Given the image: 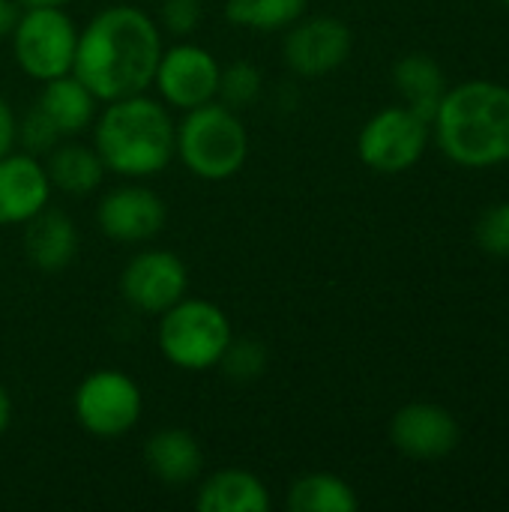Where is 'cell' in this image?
I'll return each instance as SVG.
<instances>
[{
    "mask_svg": "<svg viewBox=\"0 0 509 512\" xmlns=\"http://www.w3.org/2000/svg\"><path fill=\"white\" fill-rule=\"evenodd\" d=\"M15 126H18V117L9 108V102L0 96V156L15 150Z\"/></svg>",
    "mask_w": 509,
    "mask_h": 512,
    "instance_id": "28",
    "label": "cell"
},
{
    "mask_svg": "<svg viewBox=\"0 0 509 512\" xmlns=\"http://www.w3.org/2000/svg\"><path fill=\"white\" fill-rule=\"evenodd\" d=\"M201 0H165L162 3V27L171 36H189L201 24Z\"/></svg>",
    "mask_w": 509,
    "mask_h": 512,
    "instance_id": "27",
    "label": "cell"
},
{
    "mask_svg": "<svg viewBox=\"0 0 509 512\" xmlns=\"http://www.w3.org/2000/svg\"><path fill=\"white\" fill-rule=\"evenodd\" d=\"M189 291V270L186 264L168 249H144L120 273V294L123 300L144 312L162 315Z\"/></svg>",
    "mask_w": 509,
    "mask_h": 512,
    "instance_id": "10",
    "label": "cell"
},
{
    "mask_svg": "<svg viewBox=\"0 0 509 512\" xmlns=\"http://www.w3.org/2000/svg\"><path fill=\"white\" fill-rule=\"evenodd\" d=\"M177 126L165 102L144 93L105 102L93 120V147L105 171L117 177H153L174 159Z\"/></svg>",
    "mask_w": 509,
    "mask_h": 512,
    "instance_id": "2",
    "label": "cell"
},
{
    "mask_svg": "<svg viewBox=\"0 0 509 512\" xmlns=\"http://www.w3.org/2000/svg\"><path fill=\"white\" fill-rule=\"evenodd\" d=\"M24 9H33V6H63V3H69V0H18Z\"/></svg>",
    "mask_w": 509,
    "mask_h": 512,
    "instance_id": "31",
    "label": "cell"
},
{
    "mask_svg": "<svg viewBox=\"0 0 509 512\" xmlns=\"http://www.w3.org/2000/svg\"><path fill=\"white\" fill-rule=\"evenodd\" d=\"M48 180L51 186H57L66 195H90L93 189H99L102 177H105V165L96 153V147L87 144H57L48 153L45 162Z\"/></svg>",
    "mask_w": 509,
    "mask_h": 512,
    "instance_id": "20",
    "label": "cell"
},
{
    "mask_svg": "<svg viewBox=\"0 0 509 512\" xmlns=\"http://www.w3.org/2000/svg\"><path fill=\"white\" fill-rule=\"evenodd\" d=\"M9 423H12V402H9V393L0 387V435L9 429Z\"/></svg>",
    "mask_w": 509,
    "mask_h": 512,
    "instance_id": "30",
    "label": "cell"
},
{
    "mask_svg": "<svg viewBox=\"0 0 509 512\" xmlns=\"http://www.w3.org/2000/svg\"><path fill=\"white\" fill-rule=\"evenodd\" d=\"M306 6L309 0H228L225 18L255 33H276L300 21Z\"/></svg>",
    "mask_w": 509,
    "mask_h": 512,
    "instance_id": "22",
    "label": "cell"
},
{
    "mask_svg": "<svg viewBox=\"0 0 509 512\" xmlns=\"http://www.w3.org/2000/svg\"><path fill=\"white\" fill-rule=\"evenodd\" d=\"M219 75L222 66L213 57V51L195 42H177L171 48H162L153 84L159 87L165 105L189 111L216 99Z\"/></svg>",
    "mask_w": 509,
    "mask_h": 512,
    "instance_id": "9",
    "label": "cell"
},
{
    "mask_svg": "<svg viewBox=\"0 0 509 512\" xmlns=\"http://www.w3.org/2000/svg\"><path fill=\"white\" fill-rule=\"evenodd\" d=\"M504 3H507V6H509V0H504Z\"/></svg>",
    "mask_w": 509,
    "mask_h": 512,
    "instance_id": "32",
    "label": "cell"
},
{
    "mask_svg": "<svg viewBox=\"0 0 509 512\" xmlns=\"http://www.w3.org/2000/svg\"><path fill=\"white\" fill-rule=\"evenodd\" d=\"M12 54L24 75L36 81H51L72 72L78 27L60 6L21 9L12 30Z\"/></svg>",
    "mask_w": 509,
    "mask_h": 512,
    "instance_id": "6",
    "label": "cell"
},
{
    "mask_svg": "<svg viewBox=\"0 0 509 512\" xmlns=\"http://www.w3.org/2000/svg\"><path fill=\"white\" fill-rule=\"evenodd\" d=\"M459 423L456 417L432 402H414L393 414L390 441L411 459H444L459 447Z\"/></svg>",
    "mask_w": 509,
    "mask_h": 512,
    "instance_id": "13",
    "label": "cell"
},
{
    "mask_svg": "<svg viewBox=\"0 0 509 512\" xmlns=\"http://www.w3.org/2000/svg\"><path fill=\"white\" fill-rule=\"evenodd\" d=\"M21 3L18 0H0V39H9L18 18H21Z\"/></svg>",
    "mask_w": 509,
    "mask_h": 512,
    "instance_id": "29",
    "label": "cell"
},
{
    "mask_svg": "<svg viewBox=\"0 0 509 512\" xmlns=\"http://www.w3.org/2000/svg\"><path fill=\"white\" fill-rule=\"evenodd\" d=\"M291 512H354L360 507L354 489L336 474H306L288 492Z\"/></svg>",
    "mask_w": 509,
    "mask_h": 512,
    "instance_id": "21",
    "label": "cell"
},
{
    "mask_svg": "<svg viewBox=\"0 0 509 512\" xmlns=\"http://www.w3.org/2000/svg\"><path fill=\"white\" fill-rule=\"evenodd\" d=\"M72 411L84 432L96 438H120L138 426L144 396L129 375L117 369H99L78 384Z\"/></svg>",
    "mask_w": 509,
    "mask_h": 512,
    "instance_id": "7",
    "label": "cell"
},
{
    "mask_svg": "<svg viewBox=\"0 0 509 512\" xmlns=\"http://www.w3.org/2000/svg\"><path fill=\"white\" fill-rule=\"evenodd\" d=\"M96 96L90 93V87L84 81H78L72 72L42 81V93L36 99L39 111L57 126V132L66 135H78L84 129L93 126L96 120Z\"/></svg>",
    "mask_w": 509,
    "mask_h": 512,
    "instance_id": "17",
    "label": "cell"
},
{
    "mask_svg": "<svg viewBox=\"0 0 509 512\" xmlns=\"http://www.w3.org/2000/svg\"><path fill=\"white\" fill-rule=\"evenodd\" d=\"M261 87H264V78H261L258 66L249 63V60H234L219 75V93H216V99L222 105L240 111V108H249L261 96Z\"/></svg>",
    "mask_w": 509,
    "mask_h": 512,
    "instance_id": "23",
    "label": "cell"
},
{
    "mask_svg": "<svg viewBox=\"0 0 509 512\" xmlns=\"http://www.w3.org/2000/svg\"><path fill=\"white\" fill-rule=\"evenodd\" d=\"M174 156L201 180L234 177L249 159V132L234 108L219 99L189 108L174 135Z\"/></svg>",
    "mask_w": 509,
    "mask_h": 512,
    "instance_id": "4",
    "label": "cell"
},
{
    "mask_svg": "<svg viewBox=\"0 0 509 512\" xmlns=\"http://www.w3.org/2000/svg\"><path fill=\"white\" fill-rule=\"evenodd\" d=\"M219 366L234 381H252V378H258L267 369V351L255 339H240V342L231 339V345L222 354Z\"/></svg>",
    "mask_w": 509,
    "mask_h": 512,
    "instance_id": "25",
    "label": "cell"
},
{
    "mask_svg": "<svg viewBox=\"0 0 509 512\" xmlns=\"http://www.w3.org/2000/svg\"><path fill=\"white\" fill-rule=\"evenodd\" d=\"M144 462L150 474L165 486H186L204 468L201 444L186 429H159L144 444Z\"/></svg>",
    "mask_w": 509,
    "mask_h": 512,
    "instance_id": "16",
    "label": "cell"
},
{
    "mask_svg": "<svg viewBox=\"0 0 509 512\" xmlns=\"http://www.w3.org/2000/svg\"><path fill=\"white\" fill-rule=\"evenodd\" d=\"M60 132L57 126L39 111V105H33L15 126V144H21L24 153L30 156H48L57 144H60Z\"/></svg>",
    "mask_w": 509,
    "mask_h": 512,
    "instance_id": "24",
    "label": "cell"
},
{
    "mask_svg": "<svg viewBox=\"0 0 509 512\" xmlns=\"http://www.w3.org/2000/svg\"><path fill=\"white\" fill-rule=\"evenodd\" d=\"M195 507L201 512H267L270 495L255 474L240 468H225L216 471L198 489Z\"/></svg>",
    "mask_w": 509,
    "mask_h": 512,
    "instance_id": "18",
    "label": "cell"
},
{
    "mask_svg": "<svg viewBox=\"0 0 509 512\" xmlns=\"http://www.w3.org/2000/svg\"><path fill=\"white\" fill-rule=\"evenodd\" d=\"M234 333L228 315L201 297H183L159 315L156 345L162 357L183 372H207L219 366Z\"/></svg>",
    "mask_w": 509,
    "mask_h": 512,
    "instance_id": "5",
    "label": "cell"
},
{
    "mask_svg": "<svg viewBox=\"0 0 509 512\" xmlns=\"http://www.w3.org/2000/svg\"><path fill=\"white\" fill-rule=\"evenodd\" d=\"M438 147L462 168L509 162V87L468 81L444 93L432 120Z\"/></svg>",
    "mask_w": 509,
    "mask_h": 512,
    "instance_id": "3",
    "label": "cell"
},
{
    "mask_svg": "<svg viewBox=\"0 0 509 512\" xmlns=\"http://www.w3.org/2000/svg\"><path fill=\"white\" fill-rule=\"evenodd\" d=\"M429 123L405 108H384L375 117L366 120L357 138L360 159L381 174H399L420 162L426 141H429Z\"/></svg>",
    "mask_w": 509,
    "mask_h": 512,
    "instance_id": "8",
    "label": "cell"
},
{
    "mask_svg": "<svg viewBox=\"0 0 509 512\" xmlns=\"http://www.w3.org/2000/svg\"><path fill=\"white\" fill-rule=\"evenodd\" d=\"M282 54H285V63L303 78L327 75L348 60L351 30L345 21L330 18V15L300 18L288 27Z\"/></svg>",
    "mask_w": 509,
    "mask_h": 512,
    "instance_id": "11",
    "label": "cell"
},
{
    "mask_svg": "<svg viewBox=\"0 0 509 512\" xmlns=\"http://www.w3.org/2000/svg\"><path fill=\"white\" fill-rule=\"evenodd\" d=\"M393 81H396V90L405 96L408 108L432 126L438 105L447 93L441 66L429 54H405L393 66Z\"/></svg>",
    "mask_w": 509,
    "mask_h": 512,
    "instance_id": "19",
    "label": "cell"
},
{
    "mask_svg": "<svg viewBox=\"0 0 509 512\" xmlns=\"http://www.w3.org/2000/svg\"><path fill=\"white\" fill-rule=\"evenodd\" d=\"M51 180L39 156L6 153L0 156V225H24L48 207Z\"/></svg>",
    "mask_w": 509,
    "mask_h": 512,
    "instance_id": "14",
    "label": "cell"
},
{
    "mask_svg": "<svg viewBox=\"0 0 509 512\" xmlns=\"http://www.w3.org/2000/svg\"><path fill=\"white\" fill-rule=\"evenodd\" d=\"M477 243L486 255L509 258V201L489 207L477 222Z\"/></svg>",
    "mask_w": 509,
    "mask_h": 512,
    "instance_id": "26",
    "label": "cell"
},
{
    "mask_svg": "<svg viewBox=\"0 0 509 512\" xmlns=\"http://www.w3.org/2000/svg\"><path fill=\"white\" fill-rule=\"evenodd\" d=\"M24 255L42 273L66 270L78 255L75 222L54 207H42L33 219L24 222Z\"/></svg>",
    "mask_w": 509,
    "mask_h": 512,
    "instance_id": "15",
    "label": "cell"
},
{
    "mask_svg": "<svg viewBox=\"0 0 509 512\" xmlns=\"http://www.w3.org/2000/svg\"><path fill=\"white\" fill-rule=\"evenodd\" d=\"M168 219L165 201L141 183H123L111 189L99 207H96V222L105 237L117 243H144L153 240Z\"/></svg>",
    "mask_w": 509,
    "mask_h": 512,
    "instance_id": "12",
    "label": "cell"
},
{
    "mask_svg": "<svg viewBox=\"0 0 509 512\" xmlns=\"http://www.w3.org/2000/svg\"><path fill=\"white\" fill-rule=\"evenodd\" d=\"M162 54L156 21L138 6H105L78 30L72 75L99 102L144 93L153 84Z\"/></svg>",
    "mask_w": 509,
    "mask_h": 512,
    "instance_id": "1",
    "label": "cell"
}]
</instances>
